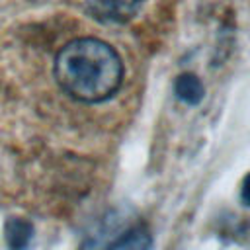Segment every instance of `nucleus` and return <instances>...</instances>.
<instances>
[{"instance_id":"nucleus-1","label":"nucleus","mask_w":250,"mask_h":250,"mask_svg":"<svg viewBox=\"0 0 250 250\" xmlns=\"http://www.w3.org/2000/svg\"><path fill=\"white\" fill-rule=\"evenodd\" d=\"M55 78L74 100L98 104L111 98L123 80V62L105 41L82 37L66 43L55 59Z\"/></svg>"},{"instance_id":"nucleus-2","label":"nucleus","mask_w":250,"mask_h":250,"mask_svg":"<svg viewBox=\"0 0 250 250\" xmlns=\"http://www.w3.org/2000/svg\"><path fill=\"white\" fill-rule=\"evenodd\" d=\"M141 6L143 0H86L88 12L105 23H123L131 20Z\"/></svg>"},{"instance_id":"nucleus-3","label":"nucleus","mask_w":250,"mask_h":250,"mask_svg":"<svg viewBox=\"0 0 250 250\" xmlns=\"http://www.w3.org/2000/svg\"><path fill=\"white\" fill-rule=\"evenodd\" d=\"M4 234L10 250H27L33 240V225L27 219L12 217L4 225Z\"/></svg>"},{"instance_id":"nucleus-4","label":"nucleus","mask_w":250,"mask_h":250,"mask_svg":"<svg viewBox=\"0 0 250 250\" xmlns=\"http://www.w3.org/2000/svg\"><path fill=\"white\" fill-rule=\"evenodd\" d=\"M107 250H152V236L145 227H135L119 236Z\"/></svg>"},{"instance_id":"nucleus-5","label":"nucleus","mask_w":250,"mask_h":250,"mask_svg":"<svg viewBox=\"0 0 250 250\" xmlns=\"http://www.w3.org/2000/svg\"><path fill=\"white\" fill-rule=\"evenodd\" d=\"M176 96L189 105H195L203 100V84L195 74H180L174 84Z\"/></svg>"},{"instance_id":"nucleus-6","label":"nucleus","mask_w":250,"mask_h":250,"mask_svg":"<svg viewBox=\"0 0 250 250\" xmlns=\"http://www.w3.org/2000/svg\"><path fill=\"white\" fill-rule=\"evenodd\" d=\"M240 195H242V201H244L246 205H250V174H246V176H244V180H242Z\"/></svg>"}]
</instances>
